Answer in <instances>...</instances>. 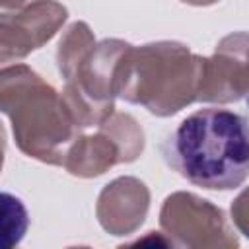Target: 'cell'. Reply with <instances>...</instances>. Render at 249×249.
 Masks as SVG:
<instances>
[{
  "instance_id": "obj_1",
  "label": "cell",
  "mask_w": 249,
  "mask_h": 249,
  "mask_svg": "<svg viewBox=\"0 0 249 249\" xmlns=\"http://www.w3.org/2000/svg\"><path fill=\"white\" fill-rule=\"evenodd\" d=\"M161 152L189 183L231 191L249 177V123L231 109H198L167 134Z\"/></svg>"
},
{
  "instance_id": "obj_2",
  "label": "cell",
  "mask_w": 249,
  "mask_h": 249,
  "mask_svg": "<svg viewBox=\"0 0 249 249\" xmlns=\"http://www.w3.org/2000/svg\"><path fill=\"white\" fill-rule=\"evenodd\" d=\"M231 216L237 224V228L243 231V235L249 237V189L237 196V200L231 204Z\"/></svg>"
}]
</instances>
